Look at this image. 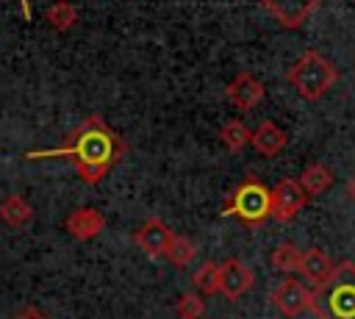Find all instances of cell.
<instances>
[{"label":"cell","mask_w":355,"mask_h":319,"mask_svg":"<svg viewBox=\"0 0 355 319\" xmlns=\"http://www.w3.org/2000/svg\"><path fill=\"white\" fill-rule=\"evenodd\" d=\"M44 19L53 31H69L78 22V8L69 0H58L44 11Z\"/></svg>","instance_id":"15"},{"label":"cell","mask_w":355,"mask_h":319,"mask_svg":"<svg viewBox=\"0 0 355 319\" xmlns=\"http://www.w3.org/2000/svg\"><path fill=\"white\" fill-rule=\"evenodd\" d=\"M11 319H47V313L42 308H36V305H22Z\"/></svg>","instance_id":"21"},{"label":"cell","mask_w":355,"mask_h":319,"mask_svg":"<svg viewBox=\"0 0 355 319\" xmlns=\"http://www.w3.org/2000/svg\"><path fill=\"white\" fill-rule=\"evenodd\" d=\"M122 155H125V141L97 114L86 117L67 136V141L61 147L25 153V158H31V161H39V158H67L78 169L80 180L89 183V186H97Z\"/></svg>","instance_id":"1"},{"label":"cell","mask_w":355,"mask_h":319,"mask_svg":"<svg viewBox=\"0 0 355 319\" xmlns=\"http://www.w3.org/2000/svg\"><path fill=\"white\" fill-rule=\"evenodd\" d=\"M308 308L319 319H355V264H336L333 272L313 286Z\"/></svg>","instance_id":"2"},{"label":"cell","mask_w":355,"mask_h":319,"mask_svg":"<svg viewBox=\"0 0 355 319\" xmlns=\"http://www.w3.org/2000/svg\"><path fill=\"white\" fill-rule=\"evenodd\" d=\"M225 94H227V100L236 105V108H252V105H258L261 103V97H263V83L252 75V72H239L230 83H227V89H225Z\"/></svg>","instance_id":"10"},{"label":"cell","mask_w":355,"mask_h":319,"mask_svg":"<svg viewBox=\"0 0 355 319\" xmlns=\"http://www.w3.org/2000/svg\"><path fill=\"white\" fill-rule=\"evenodd\" d=\"M0 219L8 227H25L33 219V208H31V202L22 194H8L0 202Z\"/></svg>","instance_id":"14"},{"label":"cell","mask_w":355,"mask_h":319,"mask_svg":"<svg viewBox=\"0 0 355 319\" xmlns=\"http://www.w3.org/2000/svg\"><path fill=\"white\" fill-rule=\"evenodd\" d=\"M333 258L324 252V250H319V247H311V250H302V255H300V266H297V272L308 280V283H313V286H319L330 272H333Z\"/></svg>","instance_id":"11"},{"label":"cell","mask_w":355,"mask_h":319,"mask_svg":"<svg viewBox=\"0 0 355 319\" xmlns=\"http://www.w3.org/2000/svg\"><path fill=\"white\" fill-rule=\"evenodd\" d=\"M294 180H297V186L302 189V194H305L308 200H313V197H319L322 191H327V186L333 183V172H330L324 164H311V166H305Z\"/></svg>","instance_id":"13"},{"label":"cell","mask_w":355,"mask_h":319,"mask_svg":"<svg viewBox=\"0 0 355 319\" xmlns=\"http://www.w3.org/2000/svg\"><path fill=\"white\" fill-rule=\"evenodd\" d=\"M239 216L241 225L258 227L269 219V189L258 178H247L222 205V216Z\"/></svg>","instance_id":"4"},{"label":"cell","mask_w":355,"mask_h":319,"mask_svg":"<svg viewBox=\"0 0 355 319\" xmlns=\"http://www.w3.org/2000/svg\"><path fill=\"white\" fill-rule=\"evenodd\" d=\"M286 78H288V83L297 89L300 97H305V100H319V97H324V94L330 92V86L336 83L338 72H336V67H333L322 53L305 50V53L291 64V69L286 72Z\"/></svg>","instance_id":"3"},{"label":"cell","mask_w":355,"mask_h":319,"mask_svg":"<svg viewBox=\"0 0 355 319\" xmlns=\"http://www.w3.org/2000/svg\"><path fill=\"white\" fill-rule=\"evenodd\" d=\"M308 302H311V288H308L302 280L291 277V275H288L286 280H280V283L272 288V305H275L283 316H288V319L305 313V311H308Z\"/></svg>","instance_id":"7"},{"label":"cell","mask_w":355,"mask_h":319,"mask_svg":"<svg viewBox=\"0 0 355 319\" xmlns=\"http://www.w3.org/2000/svg\"><path fill=\"white\" fill-rule=\"evenodd\" d=\"M219 141L230 150V153H239L250 144V128L241 122V119H227L219 130Z\"/></svg>","instance_id":"16"},{"label":"cell","mask_w":355,"mask_h":319,"mask_svg":"<svg viewBox=\"0 0 355 319\" xmlns=\"http://www.w3.org/2000/svg\"><path fill=\"white\" fill-rule=\"evenodd\" d=\"M64 227H67V233H69L72 239H78V241H89V239H94V236L103 233V227H105V216H103L97 208L83 205V208H75V211L67 216Z\"/></svg>","instance_id":"9"},{"label":"cell","mask_w":355,"mask_h":319,"mask_svg":"<svg viewBox=\"0 0 355 319\" xmlns=\"http://www.w3.org/2000/svg\"><path fill=\"white\" fill-rule=\"evenodd\" d=\"M19 8H22V17H25V19L31 22V19H33V11H31V3H28V0H19Z\"/></svg>","instance_id":"22"},{"label":"cell","mask_w":355,"mask_h":319,"mask_svg":"<svg viewBox=\"0 0 355 319\" xmlns=\"http://www.w3.org/2000/svg\"><path fill=\"white\" fill-rule=\"evenodd\" d=\"M194 252H197V247L191 244V239H186V236H178V233H172V239L166 241V250H164V255L161 258H166L172 266H186L191 258H194Z\"/></svg>","instance_id":"17"},{"label":"cell","mask_w":355,"mask_h":319,"mask_svg":"<svg viewBox=\"0 0 355 319\" xmlns=\"http://www.w3.org/2000/svg\"><path fill=\"white\" fill-rule=\"evenodd\" d=\"M194 286H197V291L202 294V297H208V294H216V288H219V264L216 261H205L197 272H194Z\"/></svg>","instance_id":"19"},{"label":"cell","mask_w":355,"mask_h":319,"mask_svg":"<svg viewBox=\"0 0 355 319\" xmlns=\"http://www.w3.org/2000/svg\"><path fill=\"white\" fill-rule=\"evenodd\" d=\"M250 144H252L261 155L272 158V155H277V153L286 147V133H283L272 119H263V122H258L255 130H250Z\"/></svg>","instance_id":"12"},{"label":"cell","mask_w":355,"mask_h":319,"mask_svg":"<svg viewBox=\"0 0 355 319\" xmlns=\"http://www.w3.org/2000/svg\"><path fill=\"white\" fill-rule=\"evenodd\" d=\"M347 197L355 202V178H349V183H347Z\"/></svg>","instance_id":"23"},{"label":"cell","mask_w":355,"mask_h":319,"mask_svg":"<svg viewBox=\"0 0 355 319\" xmlns=\"http://www.w3.org/2000/svg\"><path fill=\"white\" fill-rule=\"evenodd\" d=\"M305 202H308V197L302 194V189L297 186V180H288L286 178L275 189H269V219L286 225V222H291L302 211Z\"/></svg>","instance_id":"5"},{"label":"cell","mask_w":355,"mask_h":319,"mask_svg":"<svg viewBox=\"0 0 355 319\" xmlns=\"http://www.w3.org/2000/svg\"><path fill=\"white\" fill-rule=\"evenodd\" d=\"M300 255H302L300 247L283 241V244H277V247L272 250V266H275L277 272H283V275H291V272H297V266H300Z\"/></svg>","instance_id":"18"},{"label":"cell","mask_w":355,"mask_h":319,"mask_svg":"<svg viewBox=\"0 0 355 319\" xmlns=\"http://www.w3.org/2000/svg\"><path fill=\"white\" fill-rule=\"evenodd\" d=\"M252 283H255V275L244 261L227 258V261L219 264V288H216V294H222L225 300L236 302L239 297H244L252 288Z\"/></svg>","instance_id":"6"},{"label":"cell","mask_w":355,"mask_h":319,"mask_svg":"<svg viewBox=\"0 0 355 319\" xmlns=\"http://www.w3.org/2000/svg\"><path fill=\"white\" fill-rule=\"evenodd\" d=\"M169 239H172V230H169V227L164 225V219H158V216L144 219V222L133 230L136 247H139L144 255H150V258H161Z\"/></svg>","instance_id":"8"},{"label":"cell","mask_w":355,"mask_h":319,"mask_svg":"<svg viewBox=\"0 0 355 319\" xmlns=\"http://www.w3.org/2000/svg\"><path fill=\"white\" fill-rule=\"evenodd\" d=\"M205 311V300L200 291H186L178 302H175V316L178 319H200Z\"/></svg>","instance_id":"20"}]
</instances>
